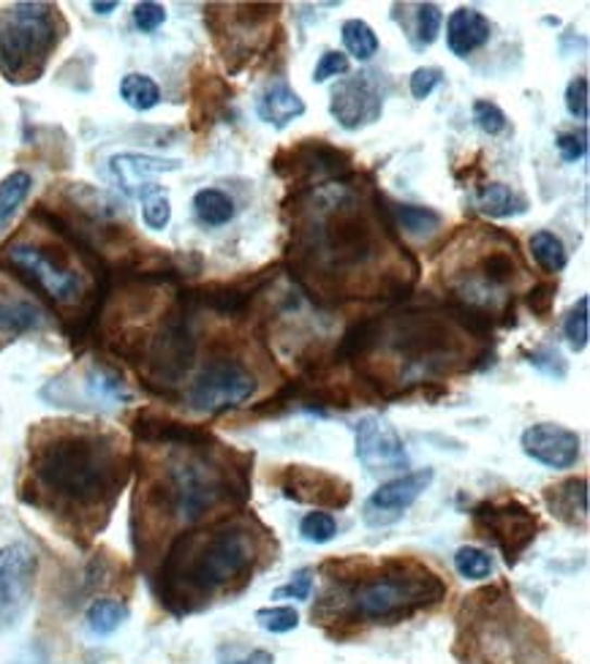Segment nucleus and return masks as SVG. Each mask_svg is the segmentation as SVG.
I'll return each mask as SVG.
<instances>
[{
    "mask_svg": "<svg viewBox=\"0 0 590 664\" xmlns=\"http://www.w3.org/2000/svg\"><path fill=\"white\" fill-rule=\"evenodd\" d=\"M259 559V537L248 523H221L210 531H188L172 542L159 572L161 602L188 613L231 586H246Z\"/></svg>",
    "mask_w": 590,
    "mask_h": 664,
    "instance_id": "nucleus-1",
    "label": "nucleus"
},
{
    "mask_svg": "<svg viewBox=\"0 0 590 664\" xmlns=\"http://www.w3.org/2000/svg\"><path fill=\"white\" fill-rule=\"evenodd\" d=\"M121 447L112 434L61 430L34 450V477L66 510H106L128 479Z\"/></svg>",
    "mask_w": 590,
    "mask_h": 664,
    "instance_id": "nucleus-2",
    "label": "nucleus"
},
{
    "mask_svg": "<svg viewBox=\"0 0 590 664\" xmlns=\"http://www.w3.org/2000/svg\"><path fill=\"white\" fill-rule=\"evenodd\" d=\"M343 588L349 597L340 599V613L367 624H398L447 597L441 577L414 559L387 561L376 575L356 577Z\"/></svg>",
    "mask_w": 590,
    "mask_h": 664,
    "instance_id": "nucleus-3",
    "label": "nucleus"
},
{
    "mask_svg": "<svg viewBox=\"0 0 590 664\" xmlns=\"http://www.w3.org/2000/svg\"><path fill=\"white\" fill-rule=\"evenodd\" d=\"M63 36L50 3H14L0 14V72L9 83H36Z\"/></svg>",
    "mask_w": 590,
    "mask_h": 664,
    "instance_id": "nucleus-4",
    "label": "nucleus"
},
{
    "mask_svg": "<svg viewBox=\"0 0 590 664\" xmlns=\"http://www.w3.org/2000/svg\"><path fill=\"white\" fill-rule=\"evenodd\" d=\"M0 264L12 270L30 289L41 291L52 305H79L85 302V278L52 248L39 242H9L0 251Z\"/></svg>",
    "mask_w": 590,
    "mask_h": 664,
    "instance_id": "nucleus-5",
    "label": "nucleus"
},
{
    "mask_svg": "<svg viewBox=\"0 0 590 664\" xmlns=\"http://www.w3.org/2000/svg\"><path fill=\"white\" fill-rule=\"evenodd\" d=\"M193 297L180 295L170 313L164 316L153 338L142 347V363H148L150 379L164 387H175L186 379L197 358V333H193Z\"/></svg>",
    "mask_w": 590,
    "mask_h": 664,
    "instance_id": "nucleus-6",
    "label": "nucleus"
},
{
    "mask_svg": "<svg viewBox=\"0 0 590 664\" xmlns=\"http://www.w3.org/2000/svg\"><path fill=\"white\" fill-rule=\"evenodd\" d=\"M256 387V376L246 363L235 358H213L193 379L188 403L202 414H221L251 401Z\"/></svg>",
    "mask_w": 590,
    "mask_h": 664,
    "instance_id": "nucleus-7",
    "label": "nucleus"
},
{
    "mask_svg": "<svg viewBox=\"0 0 590 664\" xmlns=\"http://www.w3.org/2000/svg\"><path fill=\"white\" fill-rule=\"evenodd\" d=\"M476 531L487 539V542L495 544L503 553V561L509 566H514L519 561V555L530 548V542L536 539L539 531V523H536L533 512L528 506H523L519 501H506V504H485L476 506L474 512Z\"/></svg>",
    "mask_w": 590,
    "mask_h": 664,
    "instance_id": "nucleus-8",
    "label": "nucleus"
},
{
    "mask_svg": "<svg viewBox=\"0 0 590 664\" xmlns=\"http://www.w3.org/2000/svg\"><path fill=\"white\" fill-rule=\"evenodd\" d=\"M39 559L23 542L0 548V631L17 626L34 599Z\"/></svg>",
    "mask_w": 590,
    "mask_h": 664,
    "instance_id": "nucleus-9",
    "label": "nucleus"
},
{
    "mask_svg": "<svg viewBox=\"0 0 590 664\" xmlns=\"http://www.w3.org/2000/svg\"><path fill=\"white\" fill-rule=\"evenodd\" d=\"M436 479L432 468H419V472H409L403 477H394L389 483H384L381 488L373 490L371 499L362 506V521L373 528L389 526V523L400 521L411 506L419 501V496Z\"/></svg>",
    "mask_w": 590,
    "mask_h": 664,
    "instance_id": "nucleus-10",
    "label": "nucleus"
},
{
    "mask_svg": "<svg viewBox=\"0 0 590 664\" xmlns=\"http://www.w3.org/2000/svg\"><path fill=\"white\" fill-rule=\"evenodd\" d=\"M329 112L346 131H360V128L373 126L381 117L384 93L378 90L376 79L371 74L346 77L332 88Z\"/></svg>",
    "mask_w": 590,
    "mask_h": 664,
    "instance_id": "nucleus-11",
    "label": "nucleus"
},
{
    "mask_svg": "<svg viewBox=\"0 0 590 664\" xmlns=\"http://www.w3.org/2000/svg\"><path fill=\"white\" fill-rule=\"evenodd\" d=\"M356 458L367 472H403L409 468V452H405L403 439L378 414H367L356 423Z\"/></svg>",
    "mask_w": 590,
    "mask_h": 664,
    "instance_id": "nucleus-12",
    "label": "nucleus"
},
{
    "mask_svg": "<svg viewBox=\"0 0 590 664\" xmlns=\"http://www.w3.org/2000/svg\"><path fill=\"white\" fill-rule=\"evenodd\" d=\"M278 485L286 499L297 501V504L343 510L351 501V485L343 483L340 477H335V474L322 472V468L289 466L280 474Z\"/></svg>",
    "mask_w": 590,
    "mask_h": 664,
    "instance_id": "nucleus-13",
    "label": "nucleus"
},
{
    "mask_svg": "<svg viewBox=\"0 0 590 664\" xmlns=\"http://www.w3.org/2000/svg\"><path fill=\"white\" fill-rule=\"evenodd\" d=\"M519 447L530 461L555 468V472L577 466L579 455H582V441H579L577 430L555 423H539L525 428L519 436Z\"/></svg>",
    "mask_w": 590,
    "mask_h": 664,
    "instance_id": "nucleus-14",
    "label": "nucleus"
},
{
    "mask_svg": "<svg viewBox=\"0 0 590 664\" xmlns=\"http://www.w3.org/2000/svg\"><path fill=\"white\" fill-rule=\"evenodd\" d=\"M183 166V161L177 159H161V155H148V153H117L112 155L110 170L115 175L117 186L126 197L139 199L150 186L153 177L166 175V172H177Z\"/></svg>",
    "mask_w": 590,
    "mask_h": 664,
    "instance_id": "nucleus-15",
    "label": "nucleus"
},
{
    "mask_svg": "<svg viewBox=\"0 0 590 664\" xmlns=\"http://www.w3.org/2000/svg\"><path fill=\"white\" fill-rule=\"evenodd\" d=\"M134 434L148 444H172V447H204L213 441V436L193 425L177 423V419L161 417L155 412H139L134 417Z\"/></svg>",
    "mask_w": 590,
    "mask_h": 664,
    "instance_id": "nucleus-16",
    "label": "nucleus"
},
{
    "mask_svg": "<svg viewBox=\"0 0 590 664\" xmlns=\"http://www.w3.org/2000/svg\"><path fill=\"white\" fill-rule=\"evenodd\" d=\"M492 23L474 7H460L447 20V47L454 58H468L490 41Z\"/></svg>",
    "mask_w": 590,
    "mask_h": 664,
    "instance_id": "nucleus-17",
    "label": "nucleus"
},
{
    "mask_svg": "<svg viewBox=\"0 0 590 664\" xmlns=\"http://www.w3.org/2000/svg\"><path fill=\"white\" fill-rule=\"evenodd\" d=\"M256 115L262 117L267 126L286 128L291 121L305 115V101H302L300 93H294L284 79H275V83H269L267 88L259 93Z\"/></svg>",
    "mask_w": 590,
    "mask_h": 664,
    "instance_id": "nucleus-18",
    "label": "nucleus"
},
{
    "mask_svg": "<svg viewBox=\"0 0 590 664\" xmlns=\"http://www.w3.org/2000/svg\"><path fill=\"white\" fill-rule=\"evenodd\" d=\"M544 501L552 515L566 526H585V521H588V479L572 477L555 488H547Z\"/></svg>",
    "mask_w": 590,
    "mask_h": 664,
    "instance_id": "nucleus-19",
    "label": "nucleus"
},
{
    "mask_svg": "<svg viewBox=\"0 0 590 664\" xmlns=\"http://www.w3.org/2000/svg\"><path fill=\"white\" fill-rule=\"evenodd\" d=\"M45 308L36 305L34 300L23 297H0V333L9 336H23L30 329H39L45 324Z\"/></svg>",
    "mask_w": 590,
    "mask_h": 664,
    "instance_id": "nucleus-20",
    "label": "nucleus"
},
{
    "mask_svg": "<svg viewBox=\"0 0 590 664\" xmlns=\"http://www.w3.org/2000/svg\"><path fill=\"white\" fill-rule=\"evenodd\" d=\"M476 204L490 218H514V215L528 213V202L503 183H487L476 197Z\"/></svg>",
    "mask_w": 590,
    "mask_h": 664,
    "instance_id": "nucleus-21",
    "label": "nucleus"
},
{
    "mask_svg": "<svg viewBox=\"0 0 590 664\" xmlns=\"http://www.w3.org/2000/svg\"><path fill=\"white\" fill-rule=\"evenodd\" d=\"M400 25H403L405 36H409L414 50H427V47L436 45L438 34H441L443 12L436 7V3H416L411 23H400Z\"/></svg>",
    "mask_w": 590,
    "mask_h": 664,
    "instance_id": "nucleus-22",
    "label": "nucleus"
},
{
    "mask_svg": "<svg viewBox=\"0 0 590 664\" xmlns=\"http://www.w3.org/2000/svg\"><path fill=\"white\" fill-rule=\"evenodd\" d=\"M30 188H34V177L25 170L12 172V175L0 180V235L7 231V226L12 224L17 210L23 208L25 199L30 197Z\"/></svg>",
    "mask_w": 590,
    "mask_h": 664,
    "instance_id": "nucleus-23",
    "label": "nucleus"
},
{
    "mask_svg": "<svg viewBox=\"0 0 590 664\" xmlns=\"http://www.w3.org/2000/svg\"><path fill=\"white\" fill-rule=\"evenodd\" d=\"M193 213L204 226H226L235 218V199L221 188H202L193 197Z\"/></svg>",
    "mask_w": 590,
    "mask_h": 664,
    "instance_id": "nucleus-24",
    "label": "nucleus"
},
{
    "mask_svg": "<svg viewBox=\"0 0 590 664\" xmlns=\"http://www.w3.org/2000/svg\"><path fill=\"white\" fill-rule=\"evenodd\" d=\"M85 385H88L90 398H96V401H104V403L131 401V392H128L123 376L117 374L115 368H110V365H101V363L93 365V368L88 371V376H85Z\"/></svg>",
    "mask_w": 590,
    "mask_h": 664,
    "instance_id": "nucleus-25",
    "label": "nucleus"
},
{
    "mask_svg": "<svg viewBox=\"0 0 590 664\" xmlns=\"http://www.w3.org/2000/svg\"><path fill=\"white\" fill-rule=\"evenodd\" d=\"M85 618H88V629L93 631V635H99V637L115 635V631L126 624L128 604L121 602V599H115V597H101L90 604Z\"/></svg>",
    "mask_w": 590,
    "mask_h": 664,
    "instance_id": "nucleus-26",
    "label": "nucleus"
},
{
    "mask_svg": "<svg viewBox=\"0 0 590 664\" xmlns=\"http://www.w3.org/2000/svg\"><path fill=\"white\" fill-rule=\"evenodd\" d=\"M394 229H403L414 237L432 235L441 226V213L430 208H419V204H394L392 215H389Z\"/></svg>",
    "mask_w": 590,
    "mask_h": 664,
    "instance_id": "nucleus-27",
    "label": "nucleus"
},
{
    "mask_svg": "<svg viewBox=\"0 0 590 664\" xmlns=\"http://www.w3.org/2000/svg\"><path fill=\"white\" fill-rule=\"evenodd\" d=\"M121 99L126 101L131 110L148 112V110H153V107H159L161 88L153 77L134 72V74H126V77L121 79Z\"/></svg>",
    "mask_w": 590,
    "mask_h": 664,
    "instance_id": "nucleus-28",
    "label": "nucleus"
},
{
    "mask_svg": "<svg viewBox=\"0 0 590 664\" xmlns=\"http://www.w3.org/2000/svg\"><path fill=\"white\" fill-rule=\"evenodd\" d=\"M530 253H533L536 264H539L544 273H561L568 264V251L555 231H536V235L530 237Z\"/></svg>",
    "mask_w": 590,
    "mask_h": 664,
    "instance_id": "nucleus-29",
    "label": "nucleus"
},
{
    "mask_svg": "<svg viewBox=\"0 0 590 664\" xmlns=\"http://www.w3.org/2000/svg\"><path fill=\"white\" fill-rule=\"evenodd\" d=\"M340 36H343V47L349 50V55L356 58V61H371L381 47L376 30L365 20H346L340 25Z\"/></svg>",
    "mask_w": 590,
    "mask_h": 664,
    "instance_id": "nucleus-30",
    "label": "nucleus"
},
{
    "mask_svg": "<svg viewBox=\"0 0 590 664\" xmlns=\"http://www.w3.org/2000/svg\"><path fill=\"white\" fill-rule=\"evenodd\" d=\"M563 336L566 343L572 347V352H585L590 338V297L582 295L574 302L572 311L566 313V322H563Z\"/></svg>",
    "mask_w": 590,
    "mask_h": 664,
    "instance_id": "nucleus-31",
    "label": "nucleus"
},
{
    "mask_svg": "<svg viewBox=\"0 0 590 664\" xmlns=\"http://www.w3.org/2000/svg\"><path fill=\"white\" fill-rule=\"evenodd\" d=\"M454 569H457L460 577L465 580H487V577L495 572V564H492V555L487 550L474 548V544H463L454 553Z\"/></svg>",
    "mask_w": 590,
    "mask_h": 664,
    "instance_id": "nucleus-32",
    "label": "nucleus"
},
{
    "mask_svg": "<svg viewBox=\"0 0 590 664\" xmlns=\"http://www.w3.org/2000/svg\"><path fill=\"white\" fill-rule=\"evenodd\" d=\"M139 202H142V218L145 226L153 231H161L170 226L172 221V202H170V193L164 191L161 186H150L148 191L139 197Z\"/></svg>",
    "mask_w": 590,
    "mask_h": 664,
    "instance_id": "nucleus-33",
    "label": "nucleus"
},
{
    "mask_svg": "<svg viewBox=\"0 0 590 664\" xmlns=\"http://www.w3.org/2000/svg\"><path fill=\"white\" fill-rule=\"evenodd\" d=\"M479 273L481 280L487 286H509L517 275V264H514V256L509 251H490L485 259L479 262Z\"/></svg>",
    "mask_w": 590,
    "mask_h": 664,
    "instance_id": "nucleus-34",
    "label": "nucleus"
},
{
    "mask_svg": "<svg viewBox=\"0 0 590 664\" xmlns=\"http://www.w3.org/2000/svg\"><path fill=\"white\" fill-rule=\"evenodd\" d=\"M300 534L302 539H307V542L327 544L338 537V521H335L329 512L313 510L300 521Z\"/></svg>",
    "mask_w": 590,
    "mask_h": 664,
    "instance_id": "nucleus-35",
    "label": "nucleus"
},
{
    "mask_svg": "<svg viewBox=\"0 0 590 664\" xmlns=\"http://www.w3.org/2000/svg\"><path fill=\"white\" fill-rule=\"evenodd\" d=\"M256 624L262 626L269 635H286V631H294L300 626V613L294 607H262L256 610Z\"/></svg>",
    "mask_w": 590,
    "mask_h": 664,
    "instance_id": "nucleus-36",
    "label": "nucleus"
},
{
    "mask_svg": "<svg viewBox=\"0 0 590 664\" xmlns=\"http://www.w3.org/2000/svg\"><path fill=\"white\" fill-rule=\"evenodd\" d=\"M528 363L533 365L539 374L550 376V379H563V376L568 374V363L563 360L561 349H555V347L536 349V352L528 354Z\"/></svg>",
    "mask_w": 590,
    "mask_h": 664,
    "instance_id": "nucleus-37",
    "label": "nucleus"
},
{
    "mask_svg": "<svg viewBox=\"0 0 590 664\" xmlns=\"http://www.w3.org/2000/svg\"><path fill=\"white\" fill-rule=\"evenodd\" d=\"M566 110L574 121H588L590 115V83L588 77H574L566 85Z\"/></svg>",
    "mask_w": 590,
    "mask_h": 664,
    "instance_id": "nucleus-38",
    "label": "nucleus"
},
{
    "mask_svg": "<svg viewBox=\"0 0 590 664\" xmlns=\"http://www.w3.org/2000/svg\"><path fill=\"white\" fill-rule=\"evenodd\" d=\"M474 123L481 128V131L490 134V137L506 131V126H509V121H506V115H503L501 107H498L495 101H485V99L474 104Z\"/></svg>",
    "mask_w": 590,
    "mask_h": 664,
    "instance_id": "nucleus-39",
    "label": "nucleus"
},
{
    "mask_svg": "<svg viewBox=\"0 0 590 664\" xmlns=\"http://www.w3.org/2000/svg\"><path fill=\"white\" fill-rule=\"evenodd\" d=\"M349 66H351L349 55H343V52H338V50H327L322 55V61L316 63V72H313V83L322 85L332 77H343V74H349Z\"/></svg>",
    "mask_w": 590,
    "mask_h": 664,
    "instance_id": "nucleus-40",
    "label": "nucleus"
},
{
    "mask_svg": "<svg viewBox=\"0 0 590 664\" xmlns=\"http://www.w3.org/2000/svg\"><path fill=\"white\" fill-rule=\"evenodd\" d=\"M164 23H166V9L161 7V3L142 0V3L134 7V25H137L142 34H153V30H159Z\"/></svg>",
    "mask_w": 590,
    "mask_h": 664,
    "instance_id": "nucleus-41",
    "label": "nucleus"
},
{
    "mask_svg": "<svg viewBox=\"0 0 590 664\" xmlns=\"http://www.w3.org/2000/svg\"><path fill=\"white\" fill-rule=\"evenodd\" d=\"M441 83H443L441 68H436V66L416 68V72L411 74V96L419 101H425L427 96H430Z\"/></svg>",
    "mask_w": 590,
    "mask_h": 664,
    "instance_id": "nucleus-42",
    "label": "nucleus"
},
{
    "mask_svg": "<svg viewBox=\"0 0 590 664\" xmlns=\"http://www.w3.org/2000/svg\"><path fill=\"white\" fill-rule=\"evenodd\" d=\"M557 150H561L563 161L574 164V161L585 159L588 153V134L585 131H561L555 139Z\"/></svg>",
    "mask_w": 590,
    "mask_h": 664,
    "instance_id": "nucleus-43",
    "label": "nucleus"
},
{
    "mask_svg": "<svg viewBox=\"0 0 590 664\" xmlns=\"http://www.w3.org/2000/svg\"><path fill=\"white\" fill-rule=\"evenodd\" d=\"M313 591V572L300 569L297 575H291V580L286 586H278L273 591V599H307Z\"/></svg>",
    "mask_w": 590,
    "mask_h": 664,
    "instance_id": "nucleus-44",
    "label": "nucleus"
},
{
    "mask_svg": "<svg viewBox=\"0 0 590 664\" xmlns=\"http://www.w3.org/2000/svg\"><path fill=\"white\" fill-rule=\"evenodd\" d=\"M555 291L557 289L552 284L533 286V289H530V295H528V308H530V311H533L539 318L550 316L552 305H555Z\"/></svg>",
    "mask_w": 590,
    "mask_h": 664,
    "instance_id": "nucleus-45",
    "label": "nucleus"
},
{
    "mask_svg": "<svg viewBox=\"0 0 590 664\" xmlns=\"http://www.w3.org/2000/svg\"><path fill=\"white\" fill-rule=\"evenodd\" d=\"M218 659H221V664H275L273 653L262 651V648H259V651L246 653V656H235L231 651H229V656H226V653H218Z\"/></svg>",
    "mask_w": 590,
    "mask_h": 664,
    "instance_id": "nucleus-46",
    "label": "nucleus"
},
{
    "mask_svg": "<svg viewBox=\"0 0 590 664\" xmlns=\"http://www.w3.org/2000/svg\"><path fill=\"white\" fill-rule=\"evenodd\" d=\"M90 9H93L96 14H104V17H106V14L115 12L117 3H115V0H110V3H99V0H96V3H90Z\"/></svg>",
    "mask_w": 590,
    "mask_h": 664,
    "instance_id": "nucleus-47",
    "label": "nucleus"
}]
</instances>
